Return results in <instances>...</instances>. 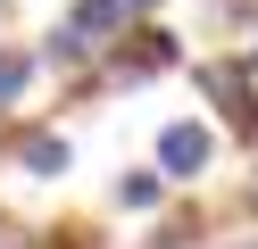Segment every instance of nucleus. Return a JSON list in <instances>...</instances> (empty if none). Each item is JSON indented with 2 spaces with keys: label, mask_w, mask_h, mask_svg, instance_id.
<instances>
[{
  "label": "nucleus",
  "mask_w": 258,
  "mask_h": 249,
  "mask_svg": "<svg viewBox=\"0 0 258 249\" xmlns=\"http://www.w3.org/2000/svg\"><path fill=\"white\" fill-rule=\"evenodd\" d=\"M208 149H217L208 125H167V133H158V175H167V183H191L208 166Z\"/></svg>",
  "instance_id": "nucleus-2"
},
{
  "label": "nucleus",
  "mask_w": 258,
  "mask_h": 249,
  "mask_svg": "<svg viewBox=\"0 0 258 249\" xmlns=\"http://www.w3.org/2000/svg\"><path fill=\"white\" fill-rule=\"evenodd\" d=\"M25 75H34V58H17V50H0V108L25 92Z\"/></svg>",
  "instance_id": "nucleus-5"
},
{
  "label": "nucleus",
  "mask_w": 258,
  "mask_h": 249,
  "mask_svg": "<svg viewBox=\"0 0 258 249\" xmlns=\"http://www.w3.org/2000/svg\"><path fill=\"white\" fill-rule=\"evenodd\" d=\"M117 25H125V9H117V0H75V9H67V25L50 33V58H92V50H100Z\"/></svg>",
  "instance_id": "nucleus-1"
},
{
  "label": "nucleus",
  "mask_w": 258,
  "mask_h": 249,
  "mask_svg": "<svg viewBox=\"0 0 258 249\" xmlns=\"http://www.w3.org/2000/svg\"><path fill=\"white\" fill-rule=\"evenodd\" d=\"M200 92H217L225 116H233V133H250V141H258V92L241 83V66H200Z\"/></svg>",
  "instance_id": "nucleus-3"
},
{
  "label": "nucleus",
  "mask_w": 258,
  "mask_h": 249,
  "mask_svg": "<svg viewBox=\"0 0 258 249\" xmlns=\"http://www.w3.org/2000/svg\"><path fill=\"white\" fill-rule=\"evenodd\" d=\"M158 183H167V175H125V183H117V208H150Z\"/></svg>",
  "instance_id": "nucleus-6"
},
{
  "label": "nucleus",
  "mask_w": 258,
  "mask_h": 249,
  "mask_svg": "<svg viewBox=\"0 0 258 249\" xmlns=\"http://www.w3.org/2000/svg\"><path fill=\"white\" fill-rule=\"evenodd\" d=\"M67 158H75V149L58 141V133H25V141H17V166H25V175H42V183L67 175Z\"/></svg>",
  "instance_id": "nucleus-4"
},
{
  "label": "nucleus",
  "mask_w": 258,
  "mask_h": 249,
  "mask_svg": "<svg viewBox=\"0 0 258 249\" xmlns=\"http://www.w3.org/2000/svg\"><path fill=\"white\" fill-rule=\"evenodd\" d=\"M0 9H9V0H0Z\"/></svg>",
  "instance_id": "nucleus-9"
},
{
  "label": "nucleus",
  "mask_w": 258,
  "mask_h": 249,
  "mask_svg": "<svg viewBox=\"0 0 258 249\" xmlns=\"http://www.w3.org/2000/svg\"><path fill=\"white\" fill-rule=\"evenodd\" d=\"M250 208H258V183H250Z\"/></svg>",
  "instance_id": "nucleus-8"
},
{
  "label": "nucleus",
  "mask_w": 258,
  "mask_h": 249,
  "mask_svg": "<svg viewBox=\"0 0 258 249\" xmlns=\"http://www.w3.org/2000/svg\"><path fill=\"white\" fill-rule=\"evenodd\" d=\"M117 9H158V0H117Z\"/></svg>",
  "instance_id": "nucleus-7"
}]
</instances>
